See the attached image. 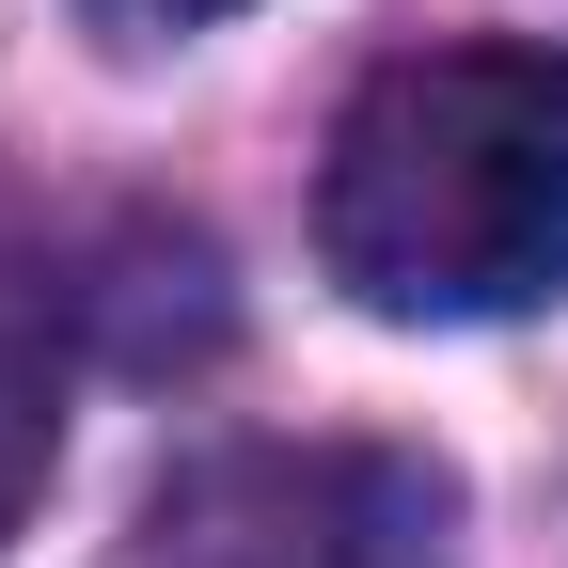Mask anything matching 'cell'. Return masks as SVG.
<instances>
[{
  "label": "cell",
  "mask_w": 568,
  "mask_h": 568,
  "mask_svg": "<svg viewBox=\"0 0 568 568\" xmlns=\"http://www.w3.org/2000/svg\"><path fill=\"white\" fill-rule=\"evenodd\" d=\"M316 253L364 316L458 332L568 301V48H410L316 159Z\"/></svg>",
  "instance_id": "6da1fadb"
},
{
  "label": "cell",
  "mask_w": 568,
  "mask_h": 568,
  "mask_svg": "<svg viewBox=\"0 0 568 568\" xmlns=\"http://www.w3.org/2000/svg\"><path fill=\"white\" fill-rule=\"evenodd\" d=\"M48 458H63V347H48V301H32V284H0V552L32 537Z\"/></svg>",
  "instance_id": "7a4b0ae2"
},
{
  "label": "cell",
  "mask_w": 568,
  "mask_h": 568,
  "mask_svg": "<svg viewBox=\"0 0 568 568\" xmlns=\"http://www.w3.org/2000/svg\"><path fill=\"white\" fill-rule=\"evenodd\" d=\"M174 17H237V0H174Z\"/></svg>",
  "instance_id": "3957f363"
}]
</instances>
